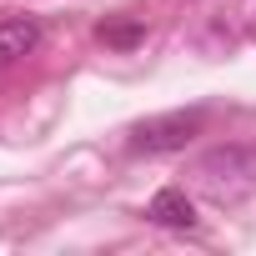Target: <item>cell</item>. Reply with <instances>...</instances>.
<instances>
[{
    "label": "cell",
    "mask_w": 256,
    "mask_h": 256,
    "mask_svg": "<svg viewBox=\"0 0 256 256\" xmlns=\"http://www.w3.org/2000/svg\"><path fill=\"white\" fill-rule=\"evenodd\" d=\"M191 176L211 206H241L256 196V151L251 146H211L191 166Z\"/></svg>",
    "instance_id": "1"
},
{
    "label": "cell",
    "mask_w": 256,
    "mask_h": 256,
    "mask_svg": "<svg viewBox=\"0 0 256 256\" xmlns=\"http://www.w3.org/2000/svg\"><path fill=\"white\" fill-rule=\"evenodd\" d=\"M206 126V110L191 106V110H161V116H146L131 126V136H126V146H131L136 156H176L186 151Z\"/></svg>",
    "instance_id": "2"
},
{
    "label": "cell",
    "mask_w": 256,
    "mask_h": 256,
    "mask_svg": "<svg viewBox=\"0 0 256 256\" xmlns=\"http://www.w3.org/2000/svg\"><path fill=\"white\" fill-rule=\"evenodd\" d=\"M146 221H156V226H166V231H191V226H196V206H191V196H186L181 186H166V191L151 196Z\"/></svg>",
    "instance_id": "3"
},
{
    "label": "cell",
    "mask_w": 256,
    "mask_h": 256,
    "mask_svg": "<svg viewBox=\"0 0 256 256\" xmlns=\"http://www.w3.org/2000/svg\"><path fill=\"white\" fill-rule=\"evenodd\" d=\"M40 46V26L30 16H16V20H0V66H10L20 56H30Z\"/></svg>",
    "instance_id": "4"
},
{
    "label": "cell",
    "mask_w": 256,
    "mask_h": 256,
    "mask_svg": "<svg viewBox=\"0 0 256 256\" xmlns=\"http://www.w3.org/2000/svg\"><path fill=\"white\" fill-rule=\"evenodd\" d=\"M141 36H146V26H141V20H126V26H100V40H106V46H136Z\"/></svg>",
    "instance_id": "5"
}]
</instances>
